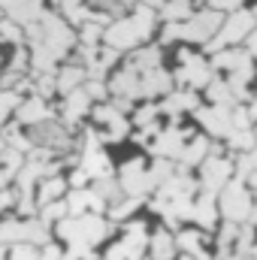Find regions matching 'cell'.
Returning a JSON list of instances; mask_svg holds the SVG:
<instances>
[{
	"label": "cell",
	"mask_w": 257,
	"mask_h": 260,
	"mask_svg": "<svg viewBox=\"0 0 257 260\" xmlns=\"http://www.w3.org/2000/svg\"><path fill=\"white\" fill-rule=\"evenodd\" d=\"M218 200H221V203H218V209L227 215V221L242 224V221H248V218H251V200H254V197L248 194L245 182L230 179V182L224 185V191H221Z\"/></svg>",
	"instance_id": "6da1fadb"
},
{
	"label": "cell",
	"mask_w": 257,
	"mask_h": 260,
	"mask_svg": "<svg viewBox=\"0 0 257 260\" xmlns=\"http://www.w3.org/2000/svg\"><path fill=\"white\" fill-rule=\"evenodd\" d=\"M0 260H9V248L6 245H0Z\"/></svg>",
	"instance_id": "4316f807"
},
{
	"label": "cell",
	"mask_w": 257,
	"mask_h": 260,
	"mask_svg": "<svg viewBox=\"0 0 257 260\" xmlns=\"http://www.w3.org/2000/svg\"><path fill=\"white\" fill-rule=\"evenodd\" d=\"M15 115H18V124H24V127H34V124H43V121H49V106H46V100L43 97H30V100H24L18 109H15Z\"/></svg>",
	"instance_id": "30bf717a"
},
{
	"label": "cell",
	"mask_w": 257,
	"mask_h": 260,
	"mask_svg": "<svg viewBox=\"0 0 257 260\" xmlns=\"http://www.w3.org/2000/svg\"><path fill=\"white\" fill-rule=\"evenodd\" d=\"M79 167H82V170H85L91 179H97V182H103V179H112V164H109L106 151H100V148L82 151V160H79Z\"/></svg>",
	"instance_id": "9c48e42d"
},
{
	"label": "cell",
	"mask_w": 257,
	"mask_h": 260,
	"mask_svg": "<svg viewBox=\"0 0 257 260\" xmlns=\"http://www.w3.org/2000/svg\"><path fill=\"white\" fill-rule=\"evenodd\" d=\"M0 21H3V18H0Z\"/></svg>",
	"instance_id": "f546056e"
},
{
	"label": "cell",
	"mask_w": 257,
	"mask_h": 260,
	"mask_svg": "<svg viewBox=\"0 0 257 260\" xmlns=\"http://www.w3.org/2000/svg\"><path fill=\"white\" fill-rule=\"evenodd\" d=\"M230 115H233V106H206V109H197L200 124L206 130H212L215 136H224V139H227V133L233 130Z\"/></svg>",
	"instance_id": "8992f818"
},
{
	"label": "cell",
	"mask_w": 257,
	"mask_h": 260,
	"mask_svg": "<svg viewBox=\"0 0 257 260\" xmlns=\"http://www.w3.org/2000/svg\"><path fill=\"white\" fill-rule=\"evenodd\" d=\"M176 58H179L176 79H179V85H182V88H188V91H200V88H206V85L215 79L212 67L206 64L200 55H194V52H188V49H182Z\"/></svg>",
	"instance_id": "7a4b0ae2"
},
{
	"label": "cell",
	"mask_w": 257,
	"mask_h": 260,
	"mask_svg": "<svg viewBox=\"0 0 257 260\" xmlns=\"http://www.w3.org/2000/svg\"><path fill=\"white\" fill-rule=\"evenodd\" d=\"M233 173H236V167H233L227 157H212V154H209V157L200 164V185H203L206 194H221Z\"/></svg>",
	"instance_id": "277c9868"
},
{
	"label": "cell",
	"mask_w": 257,
	"mask_h": 260,
	"mask_svg": "<svg viewBox=\"0 0 257 260\" xmlns=\"http://www.w3.org/2000/svg\"><path fill=\"white\" fill-rule=\"evenodd\" d=\"M67 191V182L61 176H52V179H43L37 185V206H49V203H58Z\"/></svg>",
	"instance_id": "9a60e30c"
},
{
	"label": "cell",
	"mask_w": 257,
	"mask_h": 260,
	"mask_svg": "<svg viewBox=\"0 0 257 260\" xmlns=\"http://www.w3.org/2000/svg\"><path fill=\"white\" fill-rule=\"evenodd\" d=\"M248 115H251V118H257V100L251 103V109H248Z\"/></svg>",
	"instance_id": "83f0119b"
},
{
	"label": "cell",
	"mask_w": 257,
	"mask_h": 260,
	"mask_svg": "<svg viewBox=\"0 0 257 260\" xmlns=\"http://www.w3.org/2000/svg\"><path fill=\"white\" fill-rule=\"evenodd\" d=\"M160 15L173 24H182L194 15V0H164L160 6Z\"/></svg>",
	"instance_id": "e0dca14e"
},
{
	"label": "cell",
	"mask_w": 257,
	"mask_h": 260,
	"mask_svg": "<svg viewBox=\"0 0 257 260\" xmlns=\"http://www.w3.org/2000/svg\"><path fill=\"white\" fill-rule=\"evenodd\" d=\"M197 103H200V97H197V91H176V94H170L164 103H160V109L164 112H170V115H176V112H188V109H197Z\"/></svg>",
	"instance_id": "2e32d148"
},
{
	"label": "cell",
	"mask_w": 257,
	"mask_h": 260,
	"mask_svg": "<svg viewBox=\"0 0 257 260\" xmlns=\"http://www.w3.org/2000/svg\"><path fill=\"white\" fill-rule=\"evenodd\" d=\"M40 257V248L30 245V242H15L9 245V260H37Z\"/></svg>",
	"instance_id": "d6986e66"
},
{
	"label": "cell",
	"mask_w": 257,
	"mask_h": 260,
	"mask_svg": "<svg viewBox=\"0 0 257 260\" xmlns=\"http://www.w3.org/2000/svg\"><path fill=\"white\" fill-rule=\"evenodd\" d=\"M209 9H215V12H239L242 0H209Z\"/></svg>",
	"instance_id": "7402d4cb"
},
{
	"label": "cell",
	"mask_w": 257,
	"mask_h": 260,
	"mask_svg": "<svg viewBox=\"0 0 257 260\" xmlns=\"http://www.w3.org/2000/svg\"><path fill=\"white\" fill-rule=\"evenodd\" d=\"M3 151H6V139L0 136V154H3Z\"/></svg>",
	"instance_id": "f1b7e54d"
},
{
	"label": "cell",
	"mask_w": 257,
	"mask_h": 260,
	"mask_svg": "<svg viewBox=\"0 0 257 260\" xmlns=\"http://www.w3.org/2000/svg\"><path fill=\"white\" fill-rule=\"evenodd\" d=\"M257 21L251 12H245V9H239V12H230L227 15V21L221 24V30H218V37H215V46H233V43H242V40H248L251 34H254Z\"/></svg>",
	"instance_id": "5b68a950"
},
{
	"label": "cell",
	"mask_w": 257,
	"mask_h": 260,
	"mask_svg": "<svg viewBox=\"0 0 257 260\" xmlns=\"http://www.w3.org/2000/svg\"><path fill=\"white\" fill-rule=\"evenodd\" d=\"M12 179H15V176H12L9 170H0V191H6V185H9Z\"/></svg>",
	"instance_id": "cb8c5ba5"
},
{
	"label": "cell",
	"mask_w": 257,
	"mask_h": 260,
	"mask_svg": "<svg viewBox=\"0 0 257 260\" xmlns=\"http://www.w3.org/2000/svg\"><path fill=\"white\" fill-rule=\"evenodd\" d=\"M218 200L212 194H203L197 203H194V212H191V221H197L203 230H212L215 224H218Z\"/></svg>",
	"instance_id": "8fae6325"
},
{
	"label": "cell",
	"mask_w": 257,
	"mask_h": 260,
	"mask_svg": "<svg viewBox=\"0 0 257 260\" xmlns=\"http://www.w3.org/2000/svg\"><path fill=\"white\" fill-rule=\"evenodd\" d=\"M248 52H251V58L257 61V30L251 34V37H248Z\"/></svg>",
	"instance_id": "d4e9b609"
},
{
	"label": "cell",
	"mask_w": 257,
	"mask_h": 260,
	"mask_svg": "<svg viewBox=\"0 0 257 260\" xmlns=\"http://www.w3.org/2000/svg\"><path fill=\"white\" fill-rule=\"evenodd\" d=\"M0 37L9 40V43H21V24L18 21H0Z\"/></svg>",
	"instance_id": "44dd1931"
},
{
	"label": "cell",
	"mask_w": 257,
	"mask_h": 260,
	"mask_svg": "<svg viewBox=\"0 0 257 260\" xmlns=\"http://www.w3.org/2000/svg\"><path fill=\"white\" fill-rule=\"evenodd\" d=\"M203 245H206V236H203V230H182V233H176V248L182 251V254H188V257H200V254H206L203 251Z\"/></svg>",
	"instance_id": "5bb4252c"
},
{
	"label": "cell",
	"mask_w": 257,
	"mask_h": 260,
	"mask_svg": "<svg viewBox=\"0 0 257 260\" xmlns=\"http://www.w3.org/2000/svg\"><path fill=\"white\" fill-rule=\"evenodd\" d=\"M64 215H70V212H67V203H49V206H43V215H40V221L49 227L52 221H58V218H64Z\"/></svg>",
	"instance_id": "ffe728a7"
},
{
	"label": "cell",
	"mask_w": 257,
	"mask_h": 260,
	"mask_svg": "<svg viewBox=\"0 0 257 260\" xmlns=\"http://www.w3.org/2000/svg\"><path fill=\"white\" fill-rule=\"evenodd\" d=\"M91 97H88V91L85 88H79V91H73V94H67L64 97V106H61V124L67 130L73 127V124H79L85 115H88V109H91Z\"/></svg>",
	"instance_id": "52a82bcc"
},
{
	"label": "cell",
	"mask_w": 257,
	"mask_h": 260,
	"mask_svg": "<svg viewBox=\"0 0 257 260\" xmlns=\"http://www.w3.org/2000/svg\"><path fill=\"white\" fill-rule=\"evenodd\" d=\"M221 12L215 9H203V12H194L188 21L179 24V40H188V43H209L218 37L221 30Z\"/></svg>",
	"instance_id": "3957f363"
},
{
	"label": "cell",
	"mask_w": 257,
	"mask_h": 260,
	"mask_svg": "<svg viewBox=\"0 0 257 260\" xmlns=\"http://www.w3.org/2000/svg\"><path fill=\"white\" fill-rule=\"evenodd\" d=\"M182 148H185V136L176 127L157 130L154 142H151V154L160 157V160H173V157H182Z\"/></svg>",
	"instance_id": "ba28073f"
},
{
	"label": "cell",
	"mask_w": 257,
	"mask_h": 260,
	"mask_svg": "<svg viewBox=\"0 0 257 260\" xmlns=\"http://www.w3.org/2000/svg\"><path fill=\"white\" fill-rule=\"evenodd\" d=\"M55 79H58V94L67 97V94H73V91L82 88V82L88 79V70H85L82 64H70V67H64Z\"/></svg>",
	"instance_id": "4fadbf2b"
},
{
	"label": "cell",
	"mask_w": 257,
	"mask_h": 260,
	"mask_svg": "<svg viewBox=\"0 0 257 260\" xmlns=\"http://www.w3.org/2000/svg\"><path fill=\"white\" fill-rule=\"evenodd\" d=\"M58 6H61V9H73V6H79V0H58Z\"/></svg>",
	"instance_id": "484cf974"
},
{
	"label": "cell",
	"mask_w": 257,
	"mask_h": 260,
	"mask_svg": "<svg viewBox=\"0 0 257 260\" xmlns=\"http://www.w3.org/2000/svg\"><path fill=\"white\" fill-rule=\"evenodd\" d=\"M209 157V139L206 136H194V142H188L185 148H182V167H197V164H203Z\"/></svg>",
	"instance_id": "ac0fdd59"
},
{
	"label": "cell",
	"mask_w": 257,
	"mask_h": 260,
	"mask_svg": "<svg viewBox=\"0 0 257 260\" xmlns=\"http://www.w3.org/2000/svg\"><path fill=\"white\" fill-rule=\"evenodd\" d=\"M151 245V260H176L179 248H176V236L170 230H154V236H148Z\"/></svg>",
	"instance_id": "7c38bea8"
},
{
	"label": "cell",
	"mask_w": 257,
	"mask_h": 260,
	"mask_svg": "<svg viewBox=\"0 0 257 260\" xmlns=\"http://www.w3.org/2000/svg\"><path fill=\"white\" fill-rule=\"evenodd\" d=\"M88 179H91V176H88L82 167H76V170L70 173V185H73V191H76V188H85V185H88Z\"/></svg>",
	"instance_id": "603a6c76"
}]
</instances>
